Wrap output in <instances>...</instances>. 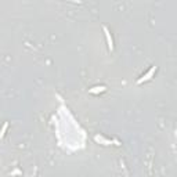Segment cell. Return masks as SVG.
<instances>
[{
	"instance_id": "cell-1",
	"label": "cell",
	"mask_w": 177,
	"mask_h": 177,
	"mask_svg": "<svg viewBox=\"0 0 177 177\" xmlns=\"http://www.w3.org/2000/svg\"><path fill=\"white\" fill-rule=\"evenodd\" d=\"M157 72V67H151V69L148 71V72L145 73V75H142L141 78L138 79V80H137V84H141V83H144V82H147V80H149V79L152 78V76H154V73Z\"/></svg>"
},
{
	"instance_id": "cell-2",
	"label": "cell",
	"mask_w": 177,
	"mask_h": 177,
	"mask_svg": "<svg viewBox=\"0 0 177 177\" xmlns=\"http://www.w3.org/2000/svg\"><path fill=\"white\" fill-rule=\"evenodd\" d=\"M102 31H104L105 39H107L108 49H109V51H112V50H113V39H112V36H111V32H109V31H108V28H107V26H102Z\"/></svg>"
},
{
	"instance_id": "cell-3",
	"label": "cell",
	"mask_w": 177,
	"mask_h": 177,
	"mask_svg": "<svg viewBox=\"0 0 177 177\" xmlns=\"http://www.w3.org/2000/svg\"><path fill=\"white\" fill-rule=\"evenodd\" d=\"M94 140H96L97 142H100V144H102V145H111L112 144L111 140L105 138V137H102V136H94Z\"/></svg>"
},
{
	"instance_id": "cell-4",
	"label": "cell",
	"mask_w": 177,
	"mask_h": 177,
	"mask_svg": "<svg viewBox=\"0 0 177 177\" xmlns=\"http://www.w3.org/2000/svg\"><path fill=\"white\" fill-rule=\"evenodd\" d=\"M107 90V87L105 86H96V87H91V89H89V93L91 94H98V93H102V91Z\"/></svg>"
},
{
	"instance_id": "cell-5",
	"label": "cell",
	"mask_w": 177,
	"mask_h": 177,
	"mask_svg": "<svg viewBox=\"0 0 177 177\" xmlns=\"http://www.w3.org/2000/svg\"><path fill=\"white\" fill-rule=\"evenodd\" d=\"M7 127H9V123H4L3 125V129H2V131H0V138H3V136L6 134V130H7Z\"/></svg>"
}]
</instances>
